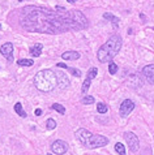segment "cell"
Returning <instances> with one entry per match:
<instances>
[{
    "instance_id": "obj_1",
    "label": "cell",
    "mask_w": 154,
    "mask_h": 155,
    "mask_svg": "<svg viewBox=\"0 0 154 155\" xmlns=\"http://www.w3.org/2000/svg\"><path fill=\"white\" fill-rule=\"evenodd\" d=\"M20 25L29 33L62 34L69 30H81L71 17L69 11L59 13L50 8L28 5L20 11Z\"/></svg>"
},
{
    "instance_id": "obj_2",
    "label": "cell",
    "mask_w": 154,
    "mask_h": 155,
    "mask_svg": "<svg viewBox=\"0 0 154 155\" xmlns=\"http://www.w3.org/2000/svg\"><path fill=\"white\" fill-rule=\"evenodd\" d=\"M122 38L118 34H114L111 35L107 42L105 43L103 46L99 47L97 52V59L99 63H110L112 61V59L119 54V51L122 48Z\"/></svg>"
},
{
    "instance_id": "obj_3",
    "label": "cell",
    "mask_w": 154,
    "mask_h": 155,
    "mask_svg": "<svg viewBox=\"0 0 154 155\" xmlns=\"http://www.w3.org/2000/svg\"><path fill=\"white\" fill-rule=\"evenodd\" d=\"M34 85L38 90L45 93L52 91V90L58 86V78L56 73L51 69H43L39 71L34 77Z\"/></svg>"
},
{
    "instance_id": "obj_4",
    "label": "cell",
    "mask_w": 154,
    "mask_h": 155,
    "mask_svg": "<svg viewBox=\"0 0 154 155\" xmlns=\"http://www.w3.org/2000/svg\"><path fill=\"white\" fill-rule=\"evenodd\" d=\"M109 143V138L105 136H101V134H92L89 141L86 142V147L88 149H98V147H103Z\"/></svg>"
},
{
    "instance_id": "obj_5",
    "label": "cell",
    "mask_w": 154,
    "mask_h": 155,
    "mask_svg": "<svg viewBox=\"0 0 154 155\" xmlns=\"http://www.w3.org/2000/svg\"><path fill=\"white\" fill-rule=\"evenodd\" d=\"M124 140H126L128 147L132 153H136L140 147V141H139V137L132 132H126L124 133Z\"/></svg>"
},
{
    "instance_id": "obj_6",
    "label": "cell",
    "mask_w": 154,
    "mask_h": 155,
    "mask_svg": "<svg viewBox=\"0 0 154 155\" xmlns=\"http://www.w3.org/2000/svg\"><path fill=\"white\" fill-rule=\"evenodd\" d=\"M67 150H68V143L63 140H56L55 142H52V145H51V151L56 155L65 154Z\"/></svg>"
},
{
    "instance_id": "obj_7",
    "label": "cell",
    "mask_w": 154,
    "mask_h": 155,
    "mask_svg": "<svg viewBox=\"0 0 154 155\" xmlns=\"http://www.w3.org/2000/svg\"><path fill=\"white\" fill-rule=\"evenodd\" d=\"M133 110H135V103L131 99H126V101L122 102L120 108H119V114H120L122 117H127Z\"/></svg>"
},
{
    "instance_id": "obj_8",
    "label": "cell",
    "mask_w": 154,
    "mask_h": 155,
    "mask_svg": "<svg viewBox=\"0 0 154 155\" xmlns=\"http://www.w3.org/2000/svg\"><path fill=\"white\" fill-rule=\"evenodd\" d=\"M0 52L4 58H5L8 61H12L13 60V43L11 42H7L0 47Z\"/></svg>"
},
{
    "instance_id": "obj_9",
    "label": "cell",
    "mask_w": 154,
    "mask_h": 155,
    "mask_svg": "<svg viewBox=\"0 0 154 155\" xmlns=\"http://www.w3.org/2000/svg\"><path fill=\"white\" fill-rule=\"evenodd\" d=\"M93 134L92 132H89L88 129H85V128H80V129H77V132L75 133V136H76V138L79 140L81 143H82L84 146L86 145V142L89 141V138H90V136Z\"/></svg>"
},
{
    "instance_id": "obj_10",
    "label": "cell",
    "mask_w": 154,
    "mask_h": 155,
    "mask_svg": "<svg viewBox=\"0 0 154 155\" xmlns=\"http://www.w3.org/2000/svg\"><path fill=\"white\" fill-rule=\"evenodd\" d=\"M142 76L150 85H154V64H150V65L142 68Z\"/></svg>"
},
{
    "instance_id": "obj_11",
    "label": "cell",
    "mask_w": 154,
    "mask_h": 155,
    "mask_svg": "<svg viewBox=\"0 0 154 155\" xmlns=\"http://www.w3.org/2000/svg\"><path fill=\"white\" fill-rule=\"evenodd\" d=\"M56 78H58V87L59 89H67L68 86H69V80H68V77L65 73L63 72H56Z\"/></svg>"
},
{
    "instance_id": "obj_12",
    "label": "cell",
    "mask_w": 154,
    "mask_h": 155,
    "mask_svg": "<svg viewBox=\"0 0 154 155\" xmlns=\"http://www.w3.org/2000/svg\"><path fill=\"white\" fill-rule=\"evenodd\" d=\"M81 58V54L77 51H65L62 54V59L64 60H79Z\"/></svg>"
},
{
    "instance_id": "obj_13",
    "label": "cell",
    "mask_w": 154,
    "mask_h": 155,
    "mask_svg": "<svg viewBox=\"0 0 154 155\" xmlns=\"http://www.w3.org/2000/svg\"><path fill=\"white\" fill-rule=\"evenodd\" d=\"M56 67H59V68H64V69H67L68 72L71 73V74H73L75 77H81V71L76 69V68H71V67H67L65 64H63V63H56Z\"/></svg>"
},
{
    "instance_id": "obj_14",
    "label": "cell",
    "mask_w": 154,
    "mask_h": 155,
    "mask_svg": "<svg viewBox=\"0 0 154 155\" xmlns=\"http://www.w3.org/2000/svg\"><path fill=\"white\" fill-rule=\"evenodd\" d=\"M42 48H43V45H42V43H35V46H33L30 48V55H32V56H34V58L41 56Z\"/></svg>"
},
{
    "instance_id": "obj_15",
    "label": "cell",
    "mask_w": 154,
    "mask_h": 155,
    "mask_svg": "<svg viewBox=\"0 0 154 155\" xmlns=\"http://www.w3.org/2000/svg\"><path fill=\"white\" fill-rule=\"evenodd\" d=\"M103 18H105V20H110L111 24L114 25L115 29L118 28V25H119V18H118L116 16H114V15H111V13H103Z\"/></svg>"
},
{
    "instance_id": "obj_16",
    "label": "cell",
    "mask_w": 154,
    "mask_h": 155,
    "mask_svg": "<svg viewBox=\"0 0 154 155\" xmlns=\"http://www.w3.org/2000/svg\"><path fill=\"white\" fill-rule=\"evenodd\" d=\"M15 112L17 114L20 116V117H26V112H25L24 111V108H22V104H21V103L18 102V103H16L15 104Z\"/></svg>"
},
{
    "instance_id": "obj_17",
    "label": "cell",
    "mask_w": 154,
    "mask_h": 155,
    "mask_svg": "<svg viewBox=\"0 0 154 155\" xmlns=\"http://www.w3.org/2000/svg\"><path fill=\"white\" fill-rule=\"evenodd\" d=\"M17 64L20 67H32L34 61L32 59H20V60H17Z\"/></svg>"
},
{
    "instance_id": "obj_18",
    "label": "cell",
    "mask_w": 154,
    "mask_h": 155,
    "mask_svg": "<svg viewBox=\"0 0 154 155\" xmlns=\"http://www.w3.org/2000/svg\"><path fill=\"white\" fill-rule=\"evenodd\" d=\"M52 110H55L56 112H59L60 115H64V114H65V107L62 106L60 103H54V104H52Z\"/></svg>"
},
{
    "instance_id": "obj_19",
    "label": "cell",
    "mask_w": 154,
    "mask_h": 155,
    "mask_svg": "<svg viewBox=\"0 0 154 155\" xmlns=\"http://www.w3.org/2000/svg\"><path fill=\"white\" fill-rule=\"evenodd\" d=\"M90 84H92V80L86 77L85 81H84V84H82V87H81V91H82V94H86L88 93L89 87H90Z\"/></svg>"
},
{
    "instance_id": "obj_20",
    "label": "cell",
    "mask_w": 154,
    "mask_h": 155,
    "mask_svg": "<svg viewBox=\"0 0 154 155\" xmlns=\"http://www.w3.org/2000/svg\"><path fill=\"white\" fill-rule=\"evenodd\" d=\"M115 150H116V153L119 155H126V147H124V145L120 143V142L115 143Z\"/></svg>"
},
{
    "instance_id": "obj_21",
    "label": "cell",
    "mask_w": 154,
    "mask_h": 155,
    "mask_svg": "<svg viewBox=\"0 0 154 155\" xmlns=\"http://www.w3.org/2000/svg\"><path fill=\"white\" fill-rule=\"evenodd\" d=\"M81 102H82V104L89 106V104H93V103L95 102V99H94V97H92V95H85Z\"/></svg>"
},
{
    "instance_id": "obj_22",
    "label": "cell",
    "mask_w": 154,
    "mask_h": 155,
    "mask_svg": "<svg viewBox=\"0 0 154 155\" xmlns=\"http://www.w3.org/2000/svg\"><path fill=\"white\" fill-rule=\"evenodd\" d=\"M46 128L49 129V130H52V129L56 128V121H55L54 119H47V121H46Z\"/></svg>"
},
{
    "instance_id": "obj_23",
    "label": "cell",
    "mask_w": 154,
    "mask_h": 155,
    "mask_svg": "<svg viewBox=\"0 0 154 155\" xmlns=\"http://www.w3.org/2000/svg\"><path fill=\"white\" fill-rule=\"evenodd\" d=\"M97 74H98V69H97L95 67H93V68H90V69H89V72H88V78L93 80V78H95V77H97Z\"/></svg>"
},
{
    "instance_id": "obj_24",
    "label": "cell",
    "mask_w": 154,
    "mask_h": 155,
    "mask_svg": "<svg viewBox=\"0 0 154 155\" xmlns=\"http://www.w3.org/2000/svg\"><path fill=\"white\" fill-rule=\"evenodd\" d=\"M107 106H106L105 104V103H98V104H97V111H98V112H99V114H106V112H107Z\"/></svg>"
},
{
    "instance_id": "obj_25",
    "label": "cell",
    "mask_w": 154,
    "mask_h": 155,
    "mask_svg": "<svg viewBox=\"0 0 154 155\" xmlns=\"http://www.w3.org/2000/svg\"><path fill=\"white\" fill-rule=\"evenodd\" d=\"M109 72H110V74H115V73L118 72V65L115 63H112V61H110V64H109Z\"/></svg>"
},
{
    "instance_id": "obj_26",
    "label": "cell",
    "mask_w": 154,
    "mask_h": 155,
    "mask_svg": "<svg viewBox=\"0 0 154 155\" xmlns=\"http://www.w3.org/2000/svg\"><path fill=\"white\" fill-rule=\"evenodd\" d=\"M34 114H35L37 116H39V115L42 114V110H39V108H38V110H35V112H34Z\"/></svg>"
},
{
    "instance_id": "obj_27",
    "label": "cell",
    "mask_w": 154,
    "mask_h": 155,
    "mask_svg": "<svg viewBox=\"0 0 154 155\" xmlns=\"http://www.w3.org/2000/svg\"><path fill=\"white\" fill-rule=\"evenodd\" d=\"M67 2H68V3H71V4H73V3L77 2V0H67Z\"/></svg>"
},
{
    "instance_id": "obj_28",
    "label": "cell",
    "mask_w": 154,
    "mask_h": 155,
    "mask_svg": "<svg viewBox=\"0 0 154 155\" xmlns=\"http://www.w3.org/2000/svg\"><path fill=\"white\" fill-rule=\"evenodd\" d=\"M46 155H52V154H46Z\"/></svg>"
},
{
    "instance_id": "obj_29",
    "label": "cell",
    "mask_w": 154,
    "mask_h": 155,
    "mask_svg": "<svg viewBox=\"0 0 154 155\" xmlns=\"http://www.w3.org/2000/svg\"><path fill=\"white\" fill-rule=\"evenodd\" d=\"M18 2H24V0H18Z\"/></svg>"
},
{
    "instance_id": "obj_30",
    "label": "cell",
    "mask_w": 154,
    "mask_h": 155,
    "mask_svg": "<svg viewBox=\"0 0 154 155\" xmlns=\"http://www.w3.org/2000/svg\"><path fill=\"white\" fill-rule=\"evenodd\" d=\"M0 29H2V25H0Z\"/></svg>"
}]
</instances>
